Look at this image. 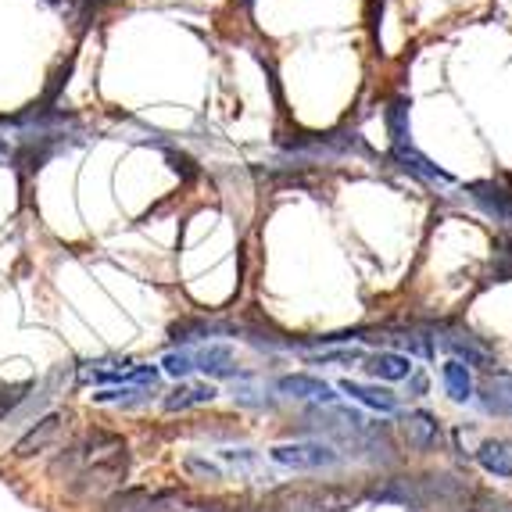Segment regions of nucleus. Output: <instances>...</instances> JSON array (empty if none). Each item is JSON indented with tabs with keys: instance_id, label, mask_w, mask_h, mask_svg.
<instances>
[{
	"instance_id": "obj_21",
	"label": "nucleus",
	"mask_w": 512,
	"mask_h": 512,
	"mask_svg": "<svg viewBox=\"0 0 512 512\" xmlns=\"http://www.w3.org/2000/svg\"><path fill=\"white\" fill-rule=\"evenodd\" d=\"M233 402H237L240 409H255V412H273L276 405H280L269 387L258 384L255 373H248L244 380H233Z\"/></svg>"
},
{
	"instance_id": "obj_8",
	"label": "nucleus",
	"mask_w": 512,
	"mask_h": 512,
	"mask_svg": "<svg viewBox=\"0 0 512 512\" xmlns=\"http://www.w3.org/2000/svg\"><path fill=\"white\" fill-rule=\"evenodd\" d=\"M190 359H194V373H205L212 380H244L248 376V369L237 366V351L230 344H197L190 348Z\"/></svg>"
},
{
	"instance_id": "obj_26",
	"label": "nucleus",
	"mask_w": 512,
	"mask_h": 512,
	"mask_svg": "<svg viewBox=\"0 0 512 512\" xmlns=\"http://www.w3.org/2000/svg\"><path fill=\"white\" fill-rule=\"evenodd\" d=\"M72 65H76V58L61 61L58 69L51 72V79H47V86H43V94H40V104H61V90H65V83H69Z\"/></svg>"
},
{
	"instance_id": "obj_7",
	"label": "nucleus",
	"mask_w": 512,
	"mask_h": 512,
	"mask_svg": "<svg viewBox=\"0 0 512 512\" xmlns=\"http://www.w3.org/2000/svg\"><path fill=\"white\" fill-rule=\"evenodd\" d=\"M398 430H402V444L416 455L437 452V444H441V419L427 409L402 412L398 416Z\"/></svg>"
},
{
	"instance_id": "obj_15",
	"label": "nucleus",
	"mask_w": 512,
	"mask_h": 512,
	"mask_svg": "<svg viewBox=\"0 0 512 512\" xmlns=\"http://www.w3.org/2000/svg\"><path fill=\"white\" fill-rule=\"evenodd\" d=\"M480 402V409L487 416H502V419H512V373H491L487 380H480L477 394H473Z\"/></svg>"
},
{
	"instance_id": "obj_3",
	"label": "nucleus",
	"mask_w": 512,
	"mask_h": 512,
	"mask_svg": "<svg viewBox=\"0 0 512 512\" xmlns=\"http://www.w3.org/2000/svg\"><path fill=\"white\" fill-rule=\"evenodd\" d=\"M269 459L283 470L294 473H319V470H337L344 462L341 448L330 441H319V437H308V441H291V444H276Z\"/></svg>"
},
{
	"instance_id": "obj_12",
	"label": "nucleus",
	"mask_w": 512,
	"mask_h": 512,
	"mask_svg": "<svg viewBox=\"0 0 512 512\" xmlns=\"http://www.w3.org/2000/svg\"><path fill=\"white\" fill-rule=\"evenodd\" d=\"M391 162L398 165L402 172H409L412 180H423V183H434V187H455V176L452 172H444L441 165H434L427 154L419 151L416 144H398L391 147Z\"/></svg>"
},
{
	"instance_id": "obj_30",
	"label": "nucleus",
	"mask_w": 512,
	"mask_h": 512,
	"mask_svg": "<svg viewBox=\"0 0 512 512\" xmlns=\"http://www.w3.org/2000/svg\"><path fill=\"white\" fill-rule=\"evenodd\" d=\"M402 384H405V394H409V398H427V391H430L427 369H412V373L405 376Z\"/></svg>"
},
{
	"instance_id": "obj_11",
	"label": "nucleus",
	"mask_w": 512,
	"mask_h": 512,
	"mask_svg": "<svg viewBox=\"0 0 512 512\" xmlns=\"http://www.w3.org/2000/svg\"><path fill=\"white\" fill-rule=\"evenodd\" d=\"M337 391H341L344 398H351L355 405H362V409L380 412V416H402V398L384 384H362V380L344 376L341 384H337Z\"/></svg>"
},
{
	"instance_id": "obj_32",
	"label": "nucleus",
	"mask_w": 512,
	"mask_h": 512,
	"mask_svg": "<svg viewBox=\"0 0 512 512\" xmlns=\"http://www.w3.org/2000/svg\"><path fill=\"white\" fill-rule=\"evenodd\" d=\"M240 4H244V8H251V4H255V0H240Z\"/></svg>"
},
{
	"instance_id": "obj_16",
	"label": "nucleus",
	"mask_w": 512,
	"mask_h": 512,
	"mask_svg": "<svg viewBox=\"0 0 512 512\" xmlns=\"http://www.w3.org/2000/svg\"><path fill=\"white\" fill-rule=\"evenodd\" d=\"M169 491H151V487H122V491H111L104 512H158L169 502Z\"/></svg>"
},
{
	"instance_id": "obj_13",
	"label": "nucleus",
	"mask_w": 512,
	"mask_h": 512,
	"mask_svg": "<svg viewBox=\"0 0 512 512\" xmlns=\"http://www.w3.org/2000/svg\"><path fill=\"white\" fill-rule=\"evenodd\" d=\"M362 369H366L373 380H380V384H402L405 376L412 373V359L405 355V351L398 348H380V351H366V359L359 362Z\"/></svg>"
},
{
	"instance_id": "obj_24",
	"label": "nucleus",
	"mask_w": 512,
	"mask_h": 512,
	"mask_svg": "<svg viewBox=\"0 0 512 512\" xmlns=\"http://www.w3.org/2000/svg\"><path fill=\"white\" fill-rule=\"evenodd\" d=\"M33 391V384H8V380H0V423H8L11 412L18 409V405L26 402V394Z\"/></svg>"
},
{
	"instance_id": "obj_20",
	"label": "nucleus",
	"mask_w": 512,
	"mask_h": 512,
	"mask_svg": "<svg viewBox=\"0 0 512 512\" xmlns=\"http://www.w3.org/2000/svg\"><path fill=\"white\" fill-rule=\"evenodd\" d=\"M384 122H387V137L391 147L398 144H412V101L405 94H394L384 108Z\"/></svg>"
},
{
	"instance_id": "obj_25",
	"label": "nucleus",
	"mask_w": 512,
	"mask_h": 512,
	"mask_svg": "<svg viewBox=\"0 0 512 512\" xmlns=\"http://www.w3.org/2000/svg\"><path fill=\"white\" fill-rule=\"evenodd\" d=\"M183 470H187L194 480H208V484H219V480H226V470H222L219 462L205 459V455H187V459H183Z\"/></svg>"
},
{
	"instance_id": "obj_18",
	"label": "nucleus",
	"mask_w": 512,
	"mask_h": 512,
	"mask_svg": "<svg viewBox=\"0 0 512 512\" xmlns=\"http://www.w3.org/2000/svg\"><path fill=\"white\" fill-rule=\"evenodd\" d=\"M477 466L495 480H512V441L509 437H487L477 448Z\"/></svg>"
},
{
	"instance_id": "obj_6",
	"label": "nucleus",
	"mask_w": 512,
	"mask_h": 512,
	"mask_svg": "<svg viewBox=\"0 0 512 512\" xmlns=\"http://www.w3.org/2000/svg\"><path fill=\"white\" fill-rule=\"evenodd\" d=\"M237 337V323H226V319L215 316H183L169 326V341L172 348H197V344H212L219 337Z\"/></svg>"
},
{
	"instance_id": "obj_22",
	"label": "nucleus",
	"mask_w": 512,
	"mask_h": 512,
	"mask_svg": "<svg viewBox=\"0 0 512 512\" xmlns=\"http://www.w3.org/2000/svg\"><path fill=\"white\" fill-rule=\"evenodd\" d=\"M158 391H147V387H104V391L90 394L97 405H115V409H144Z\"/></svg>"
},
{
	"instance_id": "obj_23",
	"label": "nucleus",
	"mask_w": 512,
	"mask_h": 512,
	"mask_svg": "<svg viewBox=\"0 0 512 512\" xmlns=\"http://www.w3.org/2000/svg\"><path fill=\"white\" fill-rule=\"evenodd\" d=\"M366 359V351L355 348V344H348V348H323V351H312V355H305L308 366H359V362Z\"/></svg>"
},
{
	"instance_id": "obj_31",
	"label": "nucleus",
	"mask_w": 512,
	"mask_h": 512,
	"mask_svg": "<svg viewBox=\"0 0 512 512\" xmlns=\"http://www.w3.org/2000/svg\"><path fill=\"white\" fill-rule=\"evenodd\" d=\"M0 169H15V140L0 133Z\"/></svg>"
},
{
	"instance_id": "obj_14",
	"label": "nucleus",
	"mask_w": 512,
	"mask_h": 512,
	"mask_svg": "<svg viewBox=\"0 0 512 512\" xmlns=\"http://www.w3.org/2000/svg\"><path fill=\"white\" fill-rule=\"evenodd\" d=\"M366 498H373V502L409 505V509H416V512L427 509V502H423V495H419L416 477H380V484L366 487Z\"/></svg>"
},
{
	"instance_id": "obj_17",
	"label": "nucleus",
	"mask_w": 512,
	"mask_h": 512,
	"mask_svg": "<svg viewBox=\"0 0 512 512\" xmlns=\"http://www.w3.org/2000/svg\"><path fill=\"white\" fill-rule=\"evenodd\" d=\"M215 398H219V391H215V384H208V380H180V384L162 398V409L187 412V409H201V405H212Z\"/></svg>"
},
{
	"instance_id": "obj_1",
	"label": "nucleus",
	"mask_w": 512,
	"mask_h": 512,
	"mask_svg": "<svg viewBox=\"0 0 512 512\" xmlns=\"http://www.w3.org/2000/svg\"><path fill=\"white\" fill-rule=\"evenodd\" d=\"M51 477L76 498H101L119 491L129 477V444L115 430H86L65 444L51 462Z\"/></svg>"
},
{
	"instance_id": "obj_10",
	"label": "nucleus",
	"mask_w": 512,
	"mask_h": 512,
	"mask_svg": "<svg viewBox=\"0 0 512 512\" xmlns=\"http://www.w3.org/2000/svg\"><path fill=\"white\" fill-rule=\"evenodd\" d=\"M276 391L294 402H312V405H341V391L330 387L326 380L312 373H287L276 380Z\"/></svg>"
},
{
	"instance_id": "obj_27",
	"label": "nucleus",
	"mask_w": 512,
	"mask_h": 512,
	"mask_svg": "<svg viewBox=\"0 0 512 512\" xmlns=\"http://www.w3.org/2000/svg\"><path fill=\"white\" fill-rule=\"evenodd\" d=\"M219 462L222 466H230V470H237V473H255L262 459H258V452H251V448H222Z\"/></svg>"
},
{
	"instance_id": "obj_19",
	"label": "nucleus",
	"mask_w": 512,
	"mask_h": 512,
	"mask_svg": "<svg viewBox=\"0 0 512 512\" xmlns=\"http://www.w3.org/2000/svg\"><path fill=\"white\" fill-rule=\"evenodd\" d=\"M441 384H444V394L452 398L455 405H470L473 394H477V380H473V369L462 366V362L448 359L441 366Z\"/></svg>"
},
{
	"instance_id": "obj_28",
	"label": "nucleus",
	"mask_w": 512,
	"mask_h": 512,
	"mask_svg": "<svg viewBox=\"0 0 512 512\" xmlns=\"http://www.w3.org/2000/svg\"><path fill=\"white\" fill-rule=\"evenodd\" d=\"M491 280H495V283H509L512 280V237H498L495 265H491Z\"/></svg>"
},
{
	"instance_id": "obj_2",
	"label": "nucleus",
	"mask_w": 512,
	"mask_h": 512,
	"mask_svg": "<svg viewBox=\"0 0 512 512\" xmlns=\"http://www.w3.org/2000/svg\"><path fill=\"white\" fill-rule=\"evenodd\" d=\"M430 330H434V344L441 351H448V359L462 362V366L480 369V373H491L498 369V355L491 344H484L473 330H466L455 319H430Z\"/></svg>"
},
{
	"instance_id": "obj_4",
	"label": "nucleus",
	"mask_w": 512,
	"mask_h": 512,
	"mask_svg": "<svg viewBox=\"0 0 512 512\" xmlns=\"http://www.w3.org/2000/svg\"><path fill=\"white\" fill-rule=\"evenodd\" d=\"M351 487H280L273 495V512H341L355 502Z\"/></svg>"
},
{
	"instance_id": "obj_29",
	"label": "nucleus",
	"mask_w": 512,
	"mask_h": 512,
	"mask_svg": "<svg viewBox=\"0 0 512 512\" xmlns=\"http://www.w3.org/2000/svg\"><path fill=\"white\" fill-rule=\"evenodd\" d=\"M165 158H169L172 172H176V176H180L183 183H194L197 176H201V165H197L187 151H176V147H165Z\"/></svg>"
},
{
	"instance_id": "obj_9",
	"label": "nucleus",
	"mask_w": 512,
	"mask_h": 512,
	"mask_svg": "<svg viewBox=\"0 0 512 512\" xmlns=\"http://www.w3.org/2000/svg\"><path fill=\"white\" fill-rule=\"evenodd\" d=\"M65 423H69V419L61 416V412L40 416L33 427H26V434L15 441V459H33V455L51 452L54 444L61 441V434H65Z\"/></svg>"
},
{
	"instance_id": "obj_5",
	"label": "nucleus",
	"mask_w": 512,
	"mask_h": 512,
	"mask_svg": "<svg viewBox=\"0 0 512 512\" xmlns=\"http://www.w3.org/2000/svg\"><path fill=\"white\" fill-rule=\"evenodd\" d=\"M462 190L470 194V201L487 219H495L498 226H512V176L509 172H502L498 180H473Z\"/></svg>"
}]
</instances>
